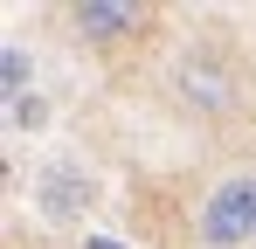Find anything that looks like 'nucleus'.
I'll use <instances>...</instances> for the list:
<instances>
[{
	"label": "nucleus",
	"instance_id": "1",
	"mask_svg": "<svg viewBox=\"0 0 256 249\" xmlns=\"http://www.w3.org/2000/svg\"><path fill=\"white\" fill-rule=\"evenodd\" d=\"M201 242L208 249H250L256 242V173L222 180L201 201Z\"/></svg>",
	"mask_w": 256,
	"mask_h": 249
},
{
	"label": "nucleus",
	"instance_id": "2",
	"mask_svg": "<svg viewBox=\"0 0 256 249\" xmlns=\"http://www.w3.org/2000/svg\"><path fill=\"white\" fill-rule=\"evenodd\" d=\"M173 97L194 111V118H228L236 111V76L214 62V56H187L173 70Z\"/></svg>",
	"mask_w": 256,
	"mask_h": 249
},
{
	"label": "nucleus",
	"instance_id": "3",
	"mask_svg": "<svg viewBox=\"0 0 256 249\" xmlns=\"http://www.w3.org/2000/svg\"><path fill=\"white\" fill-rule=\"evenodd\" d=\"M70 21H76V35H84V42L111 48V42H125V35L146 28V7H132V0H84Z\"/></svg>",
	"mask_w": 256,
	"mask_h": 249
},
{
	"label": "nucleus",
	"instance_id": "4",
	"mask_svg": "<svg viewBox=\"0 0 256 249\" xmlns=\"http://www.w3.org/2000/svg\"><path fill=\"white\" fill-rule=\"evenodd\" d=\"M42 194H48V208H56V214H76V208L90 201V180H76L70 166H56V173L42 180Z\"/></svg>",
	"mask_w": 256,
	"mask_h": 249
},
{
	"label": "nucleus",
	"instance_id": "5",
	"mask_svg": "<svg viewBox=\"0 0 256 249\" xmlns=\"http://www.w3.org/2000/svg\"><path fill=\"white\" fill-rule=\"evenodd\" d=\"M0 83H7V104H21V90H28V62H21V48L0 56Z\"/></svg>",
	"mask_w": 256,
	"mask_h": 249
},
{
	"label": "nucleus",
	"instance_id": "6",
	"mask_svg": "<svg viewBox=\"0 0 256 249\" xmlns=\"http://www.w3.org/2000/svg\"><path fill=\"white\" fill-rule=\"evenodd\" d=\"M90 249H118V242H90Z\"/></svg>",
	"mask_w": 256,
	"mask_h": 249
}]
</instances>
